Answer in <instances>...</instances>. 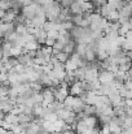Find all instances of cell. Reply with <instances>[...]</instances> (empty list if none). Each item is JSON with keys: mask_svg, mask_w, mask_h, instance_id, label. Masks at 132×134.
<instances>
[{"mask_svg": "<svg viewBox=\"0 0 132 134\" xmlns=\"http://www.w3.org/2000/svg\"><path fill=\"white\" fill-rule=\"evenodd\" d=\"M44 9H45V16H47L48 21H53V22H56V24H61V22H62V20L60 18L61 9H62L61 3H58V1L54 0L52 4L45 5Z\"/></svg>", "mask_w": 132, "mask_h": 134, "instance_id": "obj_1", "label": "cell"}, {"mask_svg": "<svg viewBox=\"0 0 132 134\" xmlns=\"http://www.w3.org/2000/svg\"><path fill=\"white\" fill-rule=\"evenodd\" d=\"M109 26V20L106 17H102L98 12L96 13H92L91 16V29L93 31H101V33H105L106 29Z\"/></svg>", "mask_w": 132, "mask_h": 134, "instance_id": "obj_2", "label": "cell"}, {"mask_svg": "<svg viewBox=\"0 0 132 134\" xmlns=\"http://www.w3.org/2000/svg\"><path fill=\"white\" fill-rule=\"evenodd\" d=\"M64 104H65L66 108L74 111L75 113L82 112L83 108H84V105H86V103H84V100L82 99V96H75V95H69V96L64 100Z\"/></svg>", "mask_w": 132, "mask_h": 134, "instance_id": "obj_3", "label": "cell"}, {"mask_svg": "<svg viewBox=\"0 0 132 134\" xmlns=\"http://www.w3.org/2000/svg\"><path fill=\"white\" fill-rule=\"evenodd\" d=\"M118 10H119V22L121 24L128 21L132 17V7L128 4V1H126L123 4V7L121 9H118Z\"/></svg>", "mask_w": 132, "mask_h": 134, "instance_id": "obj_4", "label": "cell"}, {"mask_svg": "<svg viewBox=\"0 0 132 134\" xmlns=\"http://www.w3.org/2000/svg\"><path fill=\"white\" fill-rule=\"evenodd\" d=\"M53 90H54V98H56V100H58V102H64V100H65V99L70 95L69 87L62 86L61 83H60L58 86L53 87Z\"/></svg>", "mask_w": 132, "mask_h": 134, "instance_id": "obj_5", "label": "cell"}, {"mask_svg": "<svg viewBox=\"0 0 132 134\" xmlns=\"http://www.w3.org/2000/svg\"><path fill=\"white\" fill-rule=\"evenodd\" d=\"M98 80L101 81V83H111L113 81H115L114 72L108 70V69H101L98 74Z\"/></svg>", "mask_w": 132, "mask_h": 134, "instance_id": "obj_6", "label": "cell"}, {"mask_svg": "<svg viewBox=\"0 0 132 134\" xmlns=\"http://www.w3.org/2000/svg\"><path fill=\"white\" fill-rule=\"evenodd\" d=\"M43 104L44 107H48L52 102H54L56 100V98H54V90L53 87H45L43 89Z\"/></svg>", "mask_w": 132, "mask_h": 134, "instance_id": "obj_7", "label": "cell"}, {"mask_svg": "<svg viewBox=\"0 0 132 134\" xmlns=\"http://www.w3.org/2000/svg\"><path fill=\"white\" fill-rule=\"evenodd\" d=\"M69 91H70V95L82 96V94L84 92V81H77L75 83L70 85Z\"/></svg>", "mask_w": 132, "mask_h": 134, "instance_id": "obj_8", "label": "cell"}, {"mask_svg": "<svg viewBox=\"0 0 132 134\" xmlns=\"http://www.w3.org/2000/svg\"><path fill=\"white\" fill-rule=\"evenodd\" d=\"M98 74H100V70L97 68L92 66L91 64H88L87 66H86V78H84V81L91 82V81L98 78Z\"/></svg>", "mask_w": 132, "mask_h": 134, "instance_id": "obj_9", "label": "cell"}, {"mask_svg": "<svg viewBox=\"0 0 132 134\" xmlns=\"http://www.w3.org/2000/svg\"><path fill=\"white\" fill-rule=\"evenodd\" d=\"M97 98H98V94L96 91H84L82 94V99L84 100L86 104H92L95 105L96 102H97Z\"/></svg>", "mask_w": 132, "mask_h": 134, "instance_id": "obj_10", "label": "cell"}, {"mask_svg": "<svg viewBox=\"0 0 132 134\" xmlns=\"http://www.w3.org/2000/svg\"><path fill=\"white\" fill-rule=\"evenodd\" d=\"M18 13H16L13 9H9V10H1V20L4 22H14L16 18H17Z\"/></svg>", "mask_w": 132, "mask_h": 134, "instance_id": "obj_11", "label": "cell"}, {"mask_svg": "<svg viewBox=\"0 0 132 134\" xmlns=\"http://www.w3.org/2000/svg\"><path fill=\"white\" fill-rule=\"evenodd\" d=\"M0 30H1V35L5 37L13 31H16V24L14 22H1V26H0Z\"/></svg>", "mask_w": 132, "mask_h": 134, "instance_id": "obj_12", "label": "cell"}, {"mask_svg": "<svg viewBox=\"0 0 132 134\" xmlns=\"http://www.w3.org/2000/svg\"><path fill=\"white\" fill-rule=\"evenodd\" d=\"M34 37H35V39L38 41L39 44H44L45 41H47V38H48V33L44 30V27H39V29L35 30Z\"/></svg>", "mask_w": 132, "mask_h": 134, "instance_id": "obj_13", "label": "cell"}, {"mask_svg": "<svg viewBox=\"0 0 132 134\" xmlns=\"http://www.w3.org/2000/svg\"><path fill=\"white\" fill-rule=\"evenodd\" d=\"M114 76H115V81H117V82H121V83H126V82L130 80V73H128V72H124V70H122V69L117 70V72L114 73Z\"/></svg>", "mask_w": 132, "mask_h": 134, "instance_id": "obj_14", "label": "cell"}, {"mask_svg": "<svg viewBox=\"0 0 132 134\" xmlns=\"http://www.w3.org/2000/svg\"><path fill=\"white\" fill-rule=\"evenodd\" d=\"M70 10H71L73 14H83L84 10H83V7H82L80 0H75V1L70 5Z\"/></svg>", "mask_w": 132, "mask_h": 134, "instance_id": "obj_15", "label": "cell"}, {"mask_svg": "<svg viewBox=\"0 0 132 134\" xmlns=\"http://www.w3.org/2000/svg\"><path fill=\"white\" fill-rule=\"evenodd\" d=\"M113 10H114V8H113V7H111L109 3L104 4L102 7H100V8L97 9V12H98V13H100L102 17H108V16H109V14H110Z\"/></svg>", "mask_w": 132, "mask_h": 134, "instance_id": "obj_16", "label": "cell"}, {"mask_svg": "<svg viewBox=\"0 0 132 134\" xmlns=\"http://www.w3.org/2000/svg\"><path fill=\"white\" fill-rule=\"evenodd\" d=\"M39 46L40 44L38 43V41L34 38V39L26 42V44L23 46V48H25V51H36V49H39Z\"/></svg>", "mask_w": 132, "mask_h": 134, "instance_id": "obj_17", "label": "cell"}, {"mask_svg": "<svg viewBox=\"0 0 132 134\" xmlns=\"http://www.w3.org/2000/svg\"><path fill=\"white\" fill-rule=\"evenodd\" d=\"M84 122L88 125V128H91V129H95L96 126H97V122H98V120H97V117L95 116V115H92V116H86V119H84Z\"/></svg>", "mask_w": 132, "mask_h": 134, "instance_id": "obj_18", "label": "cell"}, {"mask_svg": "<svg viewBox=\"0 0 132 134\" xmlns=\"http://www.w3.org/2000/svg\"><path fill=\"white\" fill-rule=\"evenodd\" d=\"M88 129H91V128H88V125L84 122V120H82V121H78V122H77V126H75V132H77V134L86 133Z\"/></svg>", "mask_w": 132, "mask_h": 134, "instance_id": "obj_19", "label": "cell"}, {"mask_svg": "<svg viewBox=\"0 0 132 134\" xmlns=\"http://www.w3.org/2000/svg\"><path fill=\"white\" fill-rule=\"evenodd\" d=\"M4 120L8 121V122L12 124V125H17V124H20V121H18V115H14V113H12V112L7 113V116H5Z\"/></svg>", "mask_w": 132, "mask_h": 134, "instance_id": "obj_20", "label": "cell"}, {"mask_svg": "<svg viewBox=\"0 0 132 134\" xmlns=\"http://www.w3.org/2000/svg\"><path fill=\"white\" fill-rule=\"evenodd\" d=\"M83 112L86 113V116H92V115H96L97 113V108H96V105L86 104L84 108H83Z\"/></svg>", "mask_w": 132, "mask_h": 134, "instance_id": "obj_21", "label": "cell"}, {"mask_svg": "<svg viewBox=\"0 0 132 134\" xmlns=\"http://www.w3.org/2000/svg\"><path fill=\"white\" fill-rule=\"evenodd\" d=\"M130 30H131L130 20L126 21V22H122V24H121V27H119V34H121V35H124V37H126V34H127Z\"/></svg>", "mask_w": 132, "mask_h": 134, "instance_id": "obj_22", "label": "cell"}, {"mask_svg": "<svg viewBox=\"0 0 132 134\" xmlns=\"http://www.w3.org/2000/svg\"><path fill=\"white\" fill-rule=\"evenodd\" d=\"M16 31L20 34V35H25V34H29V29H27V25L26 24H17L16 25Z\"/></svg>", "mask_w": 132, "mask_h": 134, "instance_id": "obj_23", "label": "cell"}, {"mask_svg": "<svg viewBox=\"0 0 132 134\" xmlns=\"http://www.w3.org/2000/svg\"><path fill=\"white\" fill-rule=\"evenodd\" d=\"M74 73H75V77H77L78 81H84V78H86V66H80Z\"/></svg>", "mask_w": 132, "mask_h": 134, "instance_id": "obj_24", "label": "cell"}, {"mask_svg": "<svg viewBox=\"0 0 132 134\" xmlns=\"http://www.w3.org/2000/svg\"><path fill=\"white\" fill-rule=\"evenodd\" d=\"M56 57H57V60H58V61H61V63H64V64H65V63L69 60L70 55H69L67 52L62 51V52H58V53H56Z\"/></svg>", "mask_w": 132, "mask_h": 134, "instance_id": "obj_25", "label": "cell"}, {"mask_svg": "<svg viewBox=\"0 0 132 134\" xmlns=\"http://www.w3.org/2000/svg\"><path fill=\"white\" fill-rule=\"evenodd\" d=\"M65 43L64 42H61V41H56V43L53 44V51H54V53H58V52H62L64 49H65Z\"/></svg>", "mask_w": 132, "mask_h": 134, "instance_id": "obj_26", "label": "cell"}, {"mask_svg": "<svg viewBox=\"0 0 132 134\" xmlns=\"http://www.w3.org/2000/svg\"><path fill=\"white\" fill-rule=\"evenodd\" d=\"M110 22H115V21H119V10L118 9H114L108 17H106Z\"/></svg>", "mask_w": 132, "mask_h": 134, "instance_id": "obj_27", "label": "cell"}, {"mask_svg": "<svg viewBox=\"0 0 132 134\" xmlns=\"http://www.w3.org/2000/svg\"><path fill=\"white\" fill-rule=\"evenodd\" d=\"M74 22L73 21H62L61 22V29H65V30H67V31H71L73 29H74Z\"/></svg>", "mask_w": 132, "mask_h": 134, "instance_id": "obj_28", "label": "cell"}, {"mask_svg": "<svg viewBox=\"0 0 132 134\" xmlns=\"http://www.w3.org/2000/svg\"><path fill=\"white\" fill-rule=\"evenodd\" d=\"M87 48H88V44H77V47H75V52H78L80 56H84Z\"/></svg>", "mask_w": 132, "mask_h": 134, "instance_id": "obj_29", "label": "cell"}, {"mask_svg": "<svg viewBox=\"0 0 132 134\" xmlns=\"http://www.w3.org/2000/svg\"><path fill=\"white\" fill-rule=\"evenodd\" d=\"M0 8H1V10H9V9H12V1L10 0H1Z\"/></svg>", "mask_w": 132, "mask_h": 134, "instance_id": "obj_30", "label": "cell"}, {"mask_svg": "<svg viewBox=\"0 0 132 134\" xmlns=\"http://www.w3.org/2000/svg\"><path fill=\"white\" fill-rule=\"evenodd\" d=\"M122 120H123V128H130V126H132V116L126 115V116L122 117Z\"/></svg>", "mask_w": 132, "mask_h": 134, "instance_id": "obj_31", "label": "cell"}, {"mask_svg": "<svg viewBox=\"0 0 132 134\" xmlns=\"http://www.w3.org/2000/svg\"><path fill=\"white\" fill-rule=\"evenodd\" d=\"M122 49H123V51H127V52H132V41L126 38L124 43L122 46Z\"/></svg>", "mask_w": 132, "mask_h": 134, "instance_id": "obj_32", "label": "cell"}, {"mask_svg": "<svg viewBox=\"0 0 132 134\" xmlns=\"http://www.w3.org/2000/svg\"><path fill=\"white\" fill-rule=\"evenodd\" d=\"M60 37V30H52V31H48V38H53V39H58Z\"/></svg>", "mask_w": 132, "mask_h": 134, "instance_id": "obj_33", "label": "cell"}, {"mask_svg": "<svg viewBox=\"0 0 132 134\" xmlns=\"http://www.w3.org/2000/svg\"><path fill=\"white\" fill-rule=\"evenodd\" d=\"M92 3H93V5L95 7H97V8H100V7H102L104 4H106L108 3V0H91Z\"/></svg>", "mask_w": 132, "mask_h": 134, "instance_id": "obj_34", "label": "cell"}, {"mask_svg": "<svg viewBox=\"0 0 132 134\" xmlns=\"http://www.w3.org/2000/svg\"><path fill=\"white\" fill-rule=\"evenodd\" d=\"M74 1H75V0H62V1H61V5L65 7V8H70V5H71Z\"/></svg>", "mask_w": 132, "mask_h": 134, "instance_id": "obj_35", "label": "cell"}, {"mask_svg": "<svg viewBox=\"0 0 132 134\" xmlns=\"http://www.w3.org/2000/svg\"><path fill=\"white\" fill-rule=\"evenodd\" d=\"M56 43V39H53V38H47V41H45V46H49V47H53V44Z\"/></svg>", "mask_w": 132, "mask_h": 134, "instance_id": "obj_36", "label": "cell"}, {"mask_svg": "<svg viewBox=\"0 0 132 134\" xmlns=\"http://www.w3.org/2000/svg\"><path fill=\"white\" fill-rule=\"evenodd\" d=\"M121 134H132V126H130V128H123V130H122Z\"/></svg>", "mask_w": 132, "mask_h": 134, "instance_id": "obj_37", "label": "cell"}, {"mask_svg": "<svg viewBox=\"0 0 132 134\" xmlns=\"http://www.w3.org/2000/svg\"><path fill=\"white\" fill-rule=\"evenodd\" d=\"M97 133V130H96V128L95 129H88L86 133H83V134H96Z\"/></svg>", "mask_w": 132, "mask_h": 134, "instance_id": "obj_38", "label": "cell"}, {"mask_svg": "<svg viewBox=\"0 0 132 134\" xmlns=\"http://www.w3.org/2000/svg\"><path fill=\"white\" fill-rule=\"evenodd\" d=\"M126 105L128 108H132V99H126Z\"/></svg>", "mask_w": 132, "mask_h": 134, "instance_id": "obj_39", "label": "cell"}, {"mask_svg": "<svg viewBox=\"0 0 132 134\" xmlns=\"http://www.w3.org/2000/svg\"><path fill=\"white\" fill-rule=\"evenodd\" d=\"M56 1H58V3H61V1H62V0H56Z\"/></svg>", "mask_w": 132, "mask_h": 134, "instance_id": "obj_40", "label": "cell"}]
</instances>
